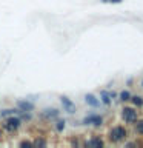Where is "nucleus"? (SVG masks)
I'll return each instance as SVG.
<instances>
[{
  "label": "nucleus",
  "instance_id": "6ab92c4d",
  "mask_svg": "<svg viewBox=\"0 0 143 148\" xmlns=\"http://www.w3.org/2000/svg\"><path fill=\"white\" fill-rule=\"evenodd\" d=\"M126 85H132V79H128V80H126Z\"/></svg>",
  "mask_w": 143,
  "mask_h": 148
},
{
  "label": "nucleus",
  "instance_id": "ddd939ff",
  "mask_svg": "<svg viewBox=\"0 0 143 148\" xmlns=\"http://www.w3.org/2000/svg\"><path fill=\"white\" fill-rule=\"evenodd\" d=\"M134 127H136V133L138 136H143V119H137V122L134 123Z\"/></svg>",
  "mask_w": 143,
  "mask_h": 148
},
{
  "label": "nucleus",
  "instance_id": "a211bd4d",
  "mask_svg": "<svg viewBox=\"0 0 143 148\" xmlns=\"http://www.w3.org/2000/svg\"><path fill=\"white\" fill-rule=\"evenodd\" d=\"M125 147H126V148H136L137 143H134V142H126V143H125Z\"/></svg>",
  "mask_w": 143,
  "mask_h": 148
},
{
  "label": "nucleus",
  "instance_id": "f3484780",
  "mask_svg": "<svg viewBox=\"0 0 143 148\" xmlns=\"http://www.w3.org/2000/svg\"><path fill=\"white\" fill-rule=\"evenodd\" d=\"M103 3H122L123 0H101Z\"/></svg>",
  "mask_w": 143,
  "mask_h": 148
},
{
  "label": "nucleus",
  "instance_id": "f8f14e48",
  "mask_svg": "<svg viewBox=\"0 0 143 148\" xmlns=\"http://www.w3.org/2000/svg\"><path fill=\"white\" fill-rule=\"evenodd\" d=\"M118 100H120V102H128V100H131V92H129L128 90H123V91L118 94Z\"/></svg>",
  "mask_w": 143,
  "mask_h": 148
},
{
  "label": "nucleus",
  "instance_id": "f03ea898",
  "mask_svg": "<svg viewBox=\"0 0 143 148\" xmlns=\"http://www.w3.org/2000/svg\"><path fill=\"white\" fill-rule=\"evenodd\" d=\"M122 119L125 123H136L137 119H138V113L136 108H132V106H123L122 108Z\"/></svg>",
  "mask_w": 143,
  "mask_h": 148
},
{
  "label": "nucleus",
  "instance_id": "7ed1b4c3",
  "mask_svg": "<svg viewBox=\"0 0 143 148\" xmlns=\"http://www.w3.org/2000/svg\"><path fill=\"white\" fill-rule=\"evenodd\" d=\"M20 127H22V119L17 117V116H14V114L8 116L6 120H5V123H3V128L9 133H16Z\"/></svg>",
  "mask_w": 143,
  "mask_h": 148
},
{
  "label": "nucleus",
  "instance_id": "aec40b11",
  "mask_svg": "<svg viewBox=\"0 0 143 148\" xmlns=\"http://www.w3.org/2000/svg\"><path fill=\"white\" fill-rule=\"evenodd\" d=\"M142 86H143V80H142Z\"/></svg>",
  "mask_w": 143,
  "mask_h": 148
},
{
  "label": "nucleus",
  "instance_id": "4468645a",
  "mask_svg": "<svg viewBox=\"0 0 143 148\" xmlns=\"http://www.w3.org/2000/svg\"><path fill=\"white\" fill-rule=\"evenodd\" d=\"M131 103H134L136 106H143V97L142 96H131Z\"/></svg>",
  "mask_w": 143,
  "mask_h": 148
},
{
  "label": "nucleus",
  "instance_id": "0eeeda50",
  "mask_svg": "<svg viewBox=\"0 0 143 148\" xmlns=\"http://www.w3.org/2000/svg\"><path fill=\"white\" fill-rule=\"evenodd\" d=\"M85 102L89 106H92V108H99V106H100V100L97 99L94 94H86L85 96Z\"/></svg>",
  "mask_w": 143,
  "mask_h": 148
},
{
  "label": "nucleus",
  "instance_id": "dca6fc26",
  "mask_svg": "<svg viewBox=\"0 0 143 148\" xmlns=\"http://www.w3.org/2000/svg\"><path fill=\"white\" fill-rule=\"evenodd\" d=\"M32 145H40V147H46V145H48V142H46V140H43V139H35V140L34 142H32Z\"/></svg>",
  "mask_w": 143,
  "mask_h": 148
},
{
  "label": "nucleus",
  "instance_id": "423d86ee",
  "mask_svg": "<svg viewBox=\"0 0 143 148\" xmlns=\"http://www.w3.org/2000/svg\"><path fill=\"white\" fill-rule=\"evenodd\" d=\"M17 108L20 111H26V113H29V111L34 110V103L29 100H17Z\"/></svg>",
  "mask_w": 143,
  "mask_h": 148
},
{
  "label": "nucleus",
  "instance_id": "6e6552de",
  "mask_svg": "<svg viewBox=\"0 0 143 148\" xmlns=\"http://www.w3.org/2000/svg\"><path fill=\"white\" fill-rule=\"evenodd\" d=\"M86 147H97V148H101V147H105V142L101 140L100 137H91L89 140H86V143H85Z\"/></svg>",
  "mask_w": 143,
  "mask_h": 148
},
{
  "label": "nucleus",
  "instance_id": "1a4fd4ad",
  "mask_svg": "<svg viewBox=\"0 0 143 148\" xmlns=\"http://www.w3.org/2000/svg\"><path fill=\"white\" fill-rule=\"evenodd\" d=\"M59 114H60V111L55 110V108H46V110H43V117H46V119H57Z\"/></svg>",
  "mask_w": 143,
  "mask_h": 148
},
{
  "label": "nucleus",
  "instance_id": "20e7f679",
  "mask_svg": "<svg viewBox=\"0 0 143 148\" xmlns=\"http://www.w3.org/2000/svg\"><path fill=\"white\" fill-rule=\"evenodd\" d=\"M82 123L83 125H92V127H101L103 117H101L100 114H89V116H86V117L82 120Z\"/></svg>",
  "mask_w": 143,
  "mask_h": 148
},
{
  "label": "nucleus",
  "instance_id": "2eb2a0df",
  "mask_svg": "<svg viewBox=\"0 0 143 148\" xmlns=\"http://www.w3.org/2000/svg\"><path fill=\"white\" fill-rule=\"evenodd\" d=\"M65 127H66V122H65V120H57V122H55V130H57L59 133H62L65 130Z\"/></svg>",
  "mask_w": 143,
  "mask_h": 148
},
{
  "label": "nucleus",
  "instance_id": "f257e3e1",
  "mask_svg": "<svg viewBox=\"0 0 143 148\" xmlns=\"http://www.w3.org/2000/svg\"><path fill=\"white\" fill-rule=\"evenodd\" d=\"M126 137H128V131L123 125H115V127H112L108 133V139H109L111 143H120Z\"/></svg>",
  "mask_w": 143,
  "mask_h": 148
},
{
  "label": "nucleus",
  "instance_id": "9b49d317",
  "mask_svg": "<svg viewBox=\"0 0 143 148\" xmlns=\"http://www.w3.org/2000/svg\"><path fill=\"white\" fill-rule=\"evenodd\" d=\"M100 99H101V103L106 105V106H109L111 105V96H109V92L108 91H100Z\"/></svg>",
  "mask_w": 143,
  "mask_h": 148
},
{
  "label": "nucleus",
  "instance_id": "39448f33",
  "mask_svg": "<svg viewBox=\"0 0 143 148\" xmlns=\"http://www.w3.org/2000/svg\"><path fill=\"white\" fill-rule=\"evenodd\" d=\"M60 102H62L63 110L66 111V113H69V114H74V113H76V103H74L71 99H68L66 96H62V97H60Z\"/></svg>",
  "mask_w": 143,
  "mask_h": 148
},
{
  "label": "nucleus",
  "instance_id": "9d476101",
  "mask_svg": "<svg viewBox=\"0 0 143 148\" xmlns=\"http://www.w3.org/2000/svg\"><path fill=\"white\" fill-rule=\"evenodd\" d=\"M12 114H20V110L18 108H8V110L0 111V117H8V116H12Z\"/></svg>",
  "mask_w": 143,
  "mask_h": 148
}]
</instances>
